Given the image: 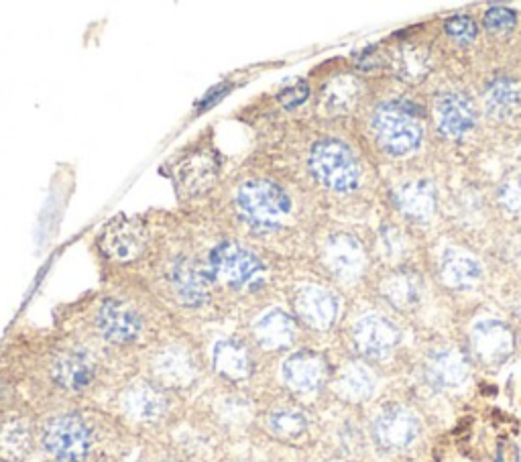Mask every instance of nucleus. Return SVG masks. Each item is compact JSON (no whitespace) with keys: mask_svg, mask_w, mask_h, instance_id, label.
<instances>
[{"mask_svg":"<svg viewBox=\"0 0 521 462\" xmlns=\"http://www.w3.org/2000/svg\"><path fill=\"white\" fill-rule=\"evenodd\" d=\"M202 212L277 257L300 224L298 194L277 159L263 149L228 173Z\"/></svg>","mask_w":521,"mask_h":462,"instance_id":"obj_1","label":"nucleus"},{"mask_svg":"<svg viewBox=\"0 0 521 462\" xmlns=\"http://www.w3.org/2000/svg\"><path fill=\"white\" fill-rule=\"evenodd\" d=\"M192 214L218 304L261 302L281 277V257L230 233L202 210Z\"/></svg>","mask_w":521,"mask_h":462,"instance_id":"obj_2","label":"nucleus"},{"mask_svg":"<svg viewBox=\"0 0 521 462\" xmlns=\"http://www.w3.org/2000/svg\"><path fill=\"white\" fill-rule=\"evenodd\" d=\"M159 173L169 180L182 212H200L220 190L224 182V155L214 141V129L208 127L196 139L173 151Z\"/></svg>","mask_w":521,"mask_h":462,"instance_id":"obj_3","label":"nucleus"},{"mask_svg":"<svg viewBox=\"0 0 521 462\" xmlns=\"http://www.w3.org/2000/svg\"><path fill=\"white\" fill-rule=\"evenodd\" d=\"M110 287L94 298V328L112 346L137 344L147 330L145 300L155 296L139 275L104 277Z\"/></svg>","mask_w":521,"mask_h":462,"instance_id":"obj_4","label":"nucleus"},{"mask_svg":"<svg viewBox=\"0 0 521 462\" xmlns=\"http://www.w3.org/2000/svg\"><path fill=\"white\" fill-rule=\"evenodd\" d=\"M155 235L153 212L112 216L92 243L104 277L137 275L153 253Z\"/></svg>","mask_w":521,"mask_h":462,"instance_id":"obj_5","label":"nucleus"},{"mask_svg":"<svg viewBox=\"0 0 521 462\" xmlns=\"http://www.w3.org/2000/svg\"><path fill=\"white\" fill-rule=\"evenodd\" d=\"M306 171L318 188L332 194H353L363 178L353 147L338 137H320L310 143Z\"/></svg>","mask_w":521,"mask_h":462,"instance_id":"obj_6","label":"nucleus"},{"mask_svg":"<svg viewBox=\"0 0 521 462\" xmlns=\"http://www.w3.org/2000/svg\"><path fill=\"white\" fill-rule=\"evenodd\" d=\"M371 125L379 145L393 157L414 153L424 137L422 110L408 100L381 102Z\"/></svg>","mask_w":521,"mask_h":462,"instance_id":"obj_7","label":"nucleus"},{"mask_svg":"<svg viewBox=\"0 0 521 462\" xmlns=\"http://www.w3.org/2000/svg\"><path fill=\"white\" fill-rule=\"evenodd\" d=\"M43 450L57 462H82L94 446V428L82 414H60L41 430Z\"/></svg>","mask_w":521,"mask_h":462,"instance_id":"obj_8","label":"nucleus"},{"mask_svg":"<svg viewBox=\"0 0 521 462\" xmlns=\"http://www.w3.org/2000/svg\"><path fill=\"white\" fill-rule=\"evenodd\" d=\"M289 304H292V314L296 320L316 332L330 330L340 312L338 296L330 287L314 281L296 283L289 292Z\"/></svg>","mask_w":521,"mask_h":462,"instance_id":"obj_9","label":"nucleus"},{"mask_svg":"<svg viewBox=\"0 0 521 462\" xmlns=\"http://www.w3.org/2000/svg\"><path fill=\"white\" fill-rule=\"evenodd\" d=\"M320 263L334 281L353 283L365 271L367 253L355 235L338 230V233L324 237L320 245Z\"/></svg>","mask_w":521,"mask_h":462,"instance_id":"obj_10","label":"nucleus"},{"mask_svg":"<svg viewBox=\"0 0 521 462\" xmlns=\"http://www.w3.org/2000/svg\"><path fill=\"white\" fill-rule=\"evenodd\" d=\"M198 363L194 353L182 342H169L151 359V381L167 391H182L196 383Z\"/></svg>","mask_w":521,"mask_h":462,"instance_id":"obj_11","label":"nucleus"},{"mask_svg":"<svg viewBox=\"0 0 521 462\" xmlns=\"http://www.w3.org/2000/svg\"><path fill=\"white\" fill-rule=\"evenodd\" d=\"M119 406L125 418L135 424H157L169 412L167 389L151 379L131 381L119 395Z\"/></svg>","mask_w":521,"mask_h":462,"instance_id":"obj_12","label":"nucleus"},{"mask_svg":"<svg viewBox=\"0 0 521 462\" xmlns=\"http://www.w3.org/2000/svg\"><path fill=\"white\" fill-rule=\"evenodd\" d=\"M98 373L96 357L86 346H64L51 357L49 375L53 383L70 393L86 391Z\"/></svg>","mask_w":521,"mask_h":462,"instance_id":"obj_13","label":"nucleus"},{"mask_svg":"<svg viewBox=\"0 0 521 462\" xmlns=\"http://www.w3.org/2000/svg\"><path fill=\"white\" fill-rule=\"evenodd\" d=\"M249 332L261 351L277 353L294 346L298 340V320L281 306H267L253 314Z\"/></svg>","mask_w":521,"mask_h":462,"instance_id":"obj_14","label":"nucleus"},{"mask_svg":"<svg viewBox=\"0 0 521 462\" xmlns=\"http://www.w3.org/2000/svg\"><path fill=\"white\" fill-rule=\"evenodd\" d=\"M281 377L289 391L298 395L318 393L328 379V363L316 351H296L281 365Z\"/></svg>","mask_w":521,"mask_h":462,"instance_id":"obj_15","label":"nucleus"},{"mask_svg":"<svg viewBox=\"0 0 521 462\" xmlns=\"http://www.w3.org/2000/svg\"><path fill=\"white\" fill-rule=\"evenodd\" d=\"M397 342L399 330L383 316L367 314L353 326L355 349L371 361L387 359L393 353Z\"/></svg>","mask_w":521,"mask_h":462,"instance_id":"obj_16","label":"nucleus"},{"mask_svg":"<svg viewBox=\"0 0 521 462\" xmlns=\"http://www.w3.org/2000/svg\"><path fill=\"white\" fill-rule=\"evenodd\" d=\"M471 344H473L475 357L483 365L497 367L511 357L515 338H513L511 328L505 322L487 318V320H481L473 326Z\"/></svg>","mask_w":521,"mask_h":462,"instance_id":"obj_17","label":"nucleus"},{"mask_svg":"<svg viewBox=\"0 0 521 462\" xmlns=\"http://www.w3.org/2000/svg\"><path fill=\"white\" fill-rule=\"evenodd\" d=\"M212 369L230 383H245L255 373V357L251 346L243 340L226 336L212 346Z\"/></svg>","mask_w":521,"mask_h":462,"instance_id":"obj_18","label":"nucleus"},{"mask_svg":"<svg viewBox=\"0 0 521 462\" xmlns=\"http://www.w3.org/2000/svg\"><path fill=\"white\" fill-rule=\"evenodd\" d=\"M363 84L353 74L330 78L316 94V108L326 119H340L351 114L361 102Z\"/></svg>","mask_w":521,"mask_h":462,"instance_id":"obj_19","label":"nucleus"},{"mask_svg":"<svg viewBox=\"0 0 521 462\" xmlns=\"http://www.w3.org/2000/svg\"><path fill=\"white\" fill-rule=\"evenodd\" d=\"M438 129L452 139L467 135L475 127V110L471 100L460 92H444L436 98Z\"/></svg>","mask_w":521,"mask_h":462,"instance_id":"obj_20","label":"nucleus"},{"mask_svg":"<svg viewBox=\"0 0 521 462\" xmlns=\"http://www.w3.org/2000/svg\"><path fill=\"white\" fill-rule=\"evenodd\" d=\"M418 420L405 408H389L375 422V438L383 448L399 450L410 446L418 436Z\"/></svg>","mask_w":521,"mask_h":462,"instance_id":"obj_21","label":"nucleus"},{"mask_svg":"<svg viewBox=\"0 0 521 462\" xmlns=\"http://www.w3.org/2000/svg\"><path fill=\"white\" fill-rule=\"evenodd\" d=\"M33 426L23 416H9L0 420V460L23 462L33 452Z\"/></svg>","mask_w":521,"mask_h":462,"instance_id":"obj_22","label":"nucleus"},{"mask_svg":"<svg viewBox=\"0 0 521 462\" xmlns=\"http://www.w3.org/2000/svg\"><path fill=\"white\" fill-rule=\"evenodd\" d=\"M483 277V267L477 257L460 249L444 251L440 259V279L452 290H469Z\"/></svg>","mask_w":521,"mask_h":462,"instance_id":"obj_23","label":"nucleus"},{"mask_svg":"<svg viewBox=\"0 0 521 462\" xmlns=\"http://www.w3.org/2000/svg\"><path fill=\"white\" fill-rule=\"evenodd\" d=\"M391 70L405 84H420L432 72V55L428 47L403 43L391 55Z\"/></svg>","mask_w":521,"mask_h":462,"instance_id":"obj_24","label":"nucleus"},{"mask_svg":"<svg viewBox=\"0 0 521 462\" xmlns=\"http://www.w3.org/2000/svg\"><path fill=\"white\" fill-rule=\"evenodd\" d=\"M424 283L414 271H395L381 283V294L397 310H414L422 302Z\"/></svg>","mask_w":521,"mask_h":462,"instance_id":"obj_25","label":"nucleus"},{"mask_svg":"<svg viewBox=\"0 0 521 462\" xmlns=\"http://www.w3.org/2000/svg\"><path fill=\"white\" fill-rule=\"evenodd\" d=\"M426 373L430 381L440 387H458L469 377V363L462 353L454 349H444L428 359Z\"/></svg>","mask_w":521,"mask_h":462,"instance_id":"obj_26","label":"nucleus"},{"mask_svg":"<svg viewBox=\"0 0 521 462\" xmlns=\"http://www.w3.org/2000/svg\"><path fill=\"white\" fill-rule=\"evenodd\" d=\"M334 389L340 399L361 403L371 397L375 389V377L363 363H346L334 379Z\"/></svg>","mask_w":521,"mask_h":462,"instance_id":"obj_27","label":"nucleus"},{"mask_svg":"<svg viewBox=\"0 0 521 462\" xmlns=\"http://www.w3.org/2000/svg\"><path fill=\"white\" fill-rule=\"evenodd\" d=\"M485 106L493 119L505 121L521 108V84L511 78H495L485 92Z\"/></svg>","mask_w":521,"mask_h":462,"instance_id":"obj_28","label":"nucleus"},{"mask_svg":"<svg viewBox=\"0 0 521 462\" xmlns=\"http://www.w3.org/2000/svg\"><path fill=\"white\" fill-rule=\"evenodd\" d=\"M397 208L410 218L422 220L434 212L436 192L428 180H414L395 192Z\"/></svg>","mask_w":521,"mask_h":462,"instance_id":"obj_29","label":"nucleus"},{"mask_svg":"<svg viewBox=\"0 0 521 462\" xmlns=\"http://www.w3.org/2000/svg\"><path fill=\"white\" fill-rule=\"evenodd\" d=\"M267 430L285 442H294L308 432V418L298 408H275L267 414Z\"/></svg>","mask_w":521,"mask_h":462,"instance_id":"obj_30","label":"nucleus"},{"mask_svg":"<svg viewBox=\"0 0 521 462\" xmlns=\"http://www.w3.org/2000/svg\"><path fill=\"white\" fill-rule=\"evenodd\" d=\"M310 96H312V86H310V82H306V80H296V82H292V84H287L285 88H281L273 98H275V102L279 104V108H283V110H287V112H292V110L304 106V104L310 100Z\"/></svg>","mask_w":521,"mask_h":462,"instance_id":"obj_31","label":"nucleus"},{"mask_svg":"<svg viewBox=\"0 0 521 462\" xmlns=\"http://www.w3.org/2000/svg\"><path fill=\"white\" fill-rule=\"evenodd\" d=\"M446 33L458 43H471L477 37V23L467 15H456L446 21Z\"/></svg>","mask_w":521,"mask_h":462,"instance_id":"obj_32","label":"nucleus"},{"mask_svg":"<svg viewBox=\"0 0 521 462\" xmlns=\"http://www.w3.org/2000/svg\"><path fill=\"white\" fill-rule=\"evenodd\" d=\"M517 23V15L515 11L507 9V7H491L487 13H485V27L491 29V31H511Z\"/></svg>","mask_w":521,"mask_h":462,"instance_id":"obj_33","label":"nucleus"},{"mask_svg":"<svg viewBox=\"0 0 521 462\" xmlns=\"http://www.w3.org/2000/svg\"><path fill=\"white\" fill-rule=\"evenodd\" d=\"M499 200L509 212H521V176H515L501 186Z\"/></svg>","mask_w":521,"mask_h":462,"instance_id":"obj_34","label":"nucleus"},{"mask_svg":"<svg viewBox=\"0 0 521 462\" xmlns=\"http://www.w3.org/2000/svg\"><path fill=\"white\" fill-rule=\"evenodd\" d=\"M355 64H357L359 70H365V72L379 68V66H381V53H379V49H375V47L363 49V51L355 57Z\"/></svg>","mask_w":521,"mask_h":462,"instance_id":"obj_35","label":"nucleus"}]
</instances>
